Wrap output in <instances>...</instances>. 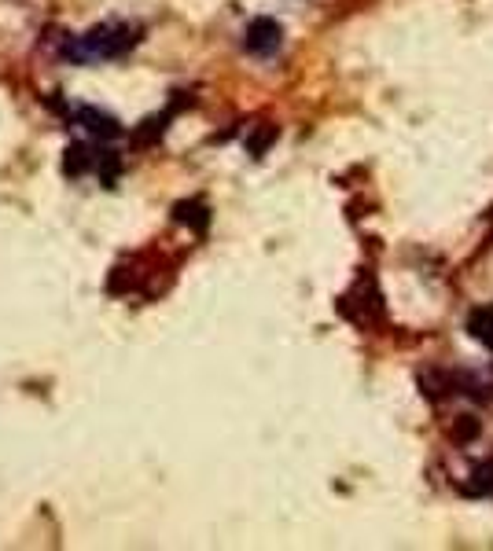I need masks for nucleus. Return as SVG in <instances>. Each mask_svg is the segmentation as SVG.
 Returning a JSON list of instances; mask_svg holds the SVG:
<instances>
[{"label":"nucleus","mask_w":493,"mask_h":551,"mask_svg":"<svg viewBox=\"0 0 493 551\" xmlns=\"http://www.w3.org/2000/svg\"><path fill=\"white\" fill-rule=\"evenodd\" d=\"M475 482L468 485L471 496H493V463H482V467H475V474H471Z\"/></svg>","instance_id":"5"},{"label":"nucleus","mask_w":493,"mask_h":551,"mask_svg":"<svg viewBox=\"0 0 493 551\" xmlns=\"http://www.w3.org/2000/svg\"><path fill=\"white\" fill-rule=\"evenodd\" d=\"M140 30L129 23H100L92 26L89 34H78V37H67L63 48H59V56L70 59V63H81V67H89V63H111V59H122L129 48L140 41Z\"/></svg>","instance_id":"1"},{"label":"nucleus","mask_w":493,"mask_h":551,"mask_svg":"<svg viewBox=\"0 0 493 551\" xmlns=\"http://www.w3.org/2000/svg\"><path fill=\"white\" fill-rule=\"evenodd\" d=\"M243 45H247V52L258 59H269L280 52V45H284V30H280V23L276 19H254L251 26H247V37H243Z\"/></svg>","instance_id":"2"},{"label":"nucleus","mask_w":493,"mask_h":551,"mask_svg":"<svg viewBox=\"0 0 493 551\" xmlns=\"http://www.w3.org/2000/svg\"><path fill=\"white\" fill-rule=\"evenodd\" d=\"M468 335L479 342V346L493 349V305H479V309H471L468 316Z\"/></svg>","instance_id":"4"},{"label":"nucleus","mask_w":493,"mask_h":551,"mask_svg":"<svg viewBox=\"0 0 493 551\" xmlns=\"http://www.w3.org/2000/svg\"><path fill=\"white\" fill-rule=\"evenodd\" d=\"M74 118L85 125V133H92L96 140H115L122 136V125L111 118V114L96 111V107H74Z\"/></svg>","instance_id":"3"}]
</instances>
